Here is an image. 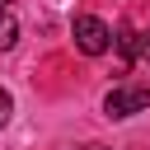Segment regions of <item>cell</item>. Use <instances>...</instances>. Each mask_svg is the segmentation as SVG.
Returning a JSON list of instances; mask_svg holds the SVG:
<instances>
[{"label":"cell","mask_w":150,"mask_h":150,"mask_svg":"<svg viewBox=\"0 0 150 150\" xmlns=\"http://www.w3.org/2000/svg\"><path fill=\"white\" fill-rule=\"evenodd\" d=\"M145 108H150V84H112L108 98H103V112H108L112 122L136 117V112H145Z\"/></svg>","instance_id":"6da1fadb"},{"label":"cell","mask_w":150,"mask_h":150,"mask_svg":"<svg viewBox=\"0 0 150 150\" xmlns=\"http://www.w3.org/2000/svg\"><path fill=\"white\" fill-rule=\"evenodd\" d=\"M70 33H75V47H80L84 56H103V52L112 47V28H108L103 19H94V14H80Z\"/></svg>","instance_id":"7a4b0ae2"},{"label":"cell","mask_w":150,"mask_h":150,"mask_svg":"<svg viewBox=\"0 0 150 150\" xmlns=\"http://www.w3.org/2000/svg\"><path fill=\"white\" fill-rule=\"evenodd\" d=\"M112 47L122 52V66H131V61H136V28H127V23H122V28L112 33Z\"/></svg>","instance_id":"3957f363"},{"label":"cell","mask_w":150,"mask_h":150,"mask_svg":"<svg viewBox=\"0 0 150 150\" xmlns=\"http://www.w3.org/2000/svg\"><path fill=\"white\" fill-rule=\"evenodd\" d=\"M14 42H19V19H14L9 5H5V9H0V52H9Z\"/></svg>","instance_id":"277c9868"},{"label":"cell","mask_w":150,"mask_h":150,"mask_svg":"<svg viewBox=\"0 0 150 150\" xmlns=\"http://www.w3.org/2000/svg\"><path fill=\"white\" fill-rule=\"evenodd\" d=\"M9 112H14V98H9V89H0V127L9 122Z\"/></svg>","instance_id":"5b68a950"},{"label":"cell","mask_w":150,"mask_h":150,"mask_svg":"<svg viewBox=\"0 0 150 150\" xmlns=\"http://www.w3.org/2000/svg\"><path fill=\"white\" fill-rule=\"evenodd\" d=\"M136 56H141V61H150V28H145V33H136Z\"/></svg>","instance_id":"8992f818"},{"label":"cell","mask_w":150,"mask_h":150,"mask_svg":"<svg viewBox=\"0 0 150 150\" xmlns=\"http://www.w3.org/2000/svg\"><path fill=\"white\" fill-rule=\"evenodd\" d=\"M80 150H108V145H80Z\"/></svg>","instance_id":"52a82bcc"},{"label":"cell","mask_w":150,"mask_h":150,"mask_svg":"<svg viewBox=\"0 0 150 150\" xmlns=\"http://www.w3.org/2000/svg\"><path fill=\"white\" fill-rule=\"evenodd\" d=\"M5 5H9V0H0V9H5Z\"/></svg>","instance_id":"ba28073f"}]
</instances>
